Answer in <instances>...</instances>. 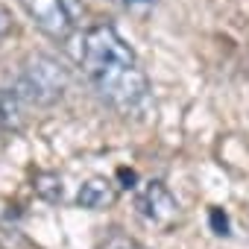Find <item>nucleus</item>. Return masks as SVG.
<instances>
[{
	"instance_id": "obj_1",
	"label": "nucleus",
	"mask_w": 249,
	"mask_h": 249,
	"mask_svg": "<svg viewBox=\"0 0 249 249\" xmlns=\"http://www.w3.org/2000/svg\"><path fill=\"white\" fill-rule=\"evenodd\" d=\"M79 65L91 88L117 111L135 114L150 100V79L135 50L111 24H97L82 36Z\"/></svg>"
},
{
	"instance_id": "obj_2",
	"label": "nucleus",
	"mask_w": 249,
	"mask_h": 249,
	"mask_svg": "<svg viewBox=\"0 0 249 249\" xmlns=\"http://www.w3.org/2000/svg\"><path fill=\"white\" fill-rule=\"evenodd\" d=\"M68 82H71L68 68L59 59L47 53H36V56H27V62L21 65L15 91L21 94V100H30L36 106H53L68 91Z\"/></svg>"
},
{
	"instance_id": "obj_3",
	"label": "nucleus",
	"mask_w": 249,
	"mask_h": 249,
	"mask_svg": "<svg viewBox=\"0 0 249 249\" xmlns=\"http://www.w3.org/2000/svg\"><path fill=\"white\" fill-rule=\"evenodd\" d=\"M21 3L36 27L50 38H68L82 18L79 0H21Z\"/></svg>"
},
{
	"instance_id": "obj_4",
	"label": "nucleus",
	"mask_w": 249,
	"mask_h": 249,
	"mask_svg": "<svg viewBox=\"0 0 249 249\" xmlns=\"http://www.w3.org/2000/svg\"><path fill=\"white\" fill-rule=\"evenodd\" d=\"M135 208L150 226L159 229H170L179 220V202L161 182H144V188L135 191Z\"/></svg>"
},
{
	"instance_id": "obj_5",
	"label": "nucleus",
	"mask_w": 249,
	"mask_h": 249,
	"mask_svg": "<svg viewBox=\"0 0 249 249\" xmlns=\"http://www.w3.org/2000/svg\"><path fill=\"white\" fill-rule=\"evenodd\" d=\"M114 199H117V191H114V185H111L108 179H103V176H94V179L82 182L79 191H76V205H79V208H88V211H103V208H108Z\"/></svg>"
},
{
	"instance_id": "obj_6",
	"label": "nucleus",
	"mask_w": 249,
	"mask_h": 249,
	"mask_svg": "<svg viewBox=\"0 0 249 249\" xmlns=\"http://www.w3.org/2000/svg\"><path fill=\"white\" fill-rule=\"evenodd\" d=\"M27 117H24V103L18 91L0 88V129L3 132H24Z\"/></svg>"
},
{
	"instance_id": "obj_7",
	"label": "nucleus",
	"mask_w": 249,
	"mask_h": 249,
	"mask_svg": "<svg viewBox=\"0 0 249 249\" xmlns=\"http://www.w3.org/2000/svg\"><path fill=\"white\" fill-rule=\"evenodd\" d=\"M33 188L47 202H62V196H65V188H62V176L59 173H36Z\"/></svg>"
},
{
	"instance_id": "obj_8",
	"label": "nucleus",
	"mask_w": 249,
	"mask_h": 249,
	"mask_svg": "<svg viewBox=\"0 0 249 249\" xmlns=\"http://www.w3.org/2000/svg\"><path fill=\"white\" fill-rule=\"evenodd\" d=\"M100 249H144L135 237L123 234L120 229H106L100 237Z\"/></svg>"
},
{
	"instance_id": "obj_9",
	"label": "nucleus",
	"mask_w": 249,
	"mask_h": 249,
	"mask_svg": "<svg viewBox=\"0 0 249 249\" xmlns=\"http://www.w3.org/2000/svg\"><path fill=\"white\" fill-rule=\"evenodd\" d=\"M9 33H12V12L0 3V38H6Z\"/></svg>"
},
{
	"instance_id": "obj_10",
	"label": "nucleus",
	"mask_w": 249,
	"mask_h": 249,
	"mask_svg": "<svg viewBox=\"0 0 249 249\" xmlns=\"http://www.w3.org/2000/svg\"><path fill=\"white\" fill-rule=\"evenodd\" d=\"M114 3H120V6H129V9H138V6H150L153 0H114Z\"/></svg>"
}]
</instances>
